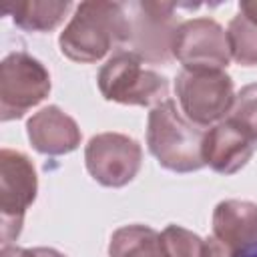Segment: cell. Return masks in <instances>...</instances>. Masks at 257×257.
<instances>
[{"label": "cell", "mask_w": 257, "mask_h": 257, "mask_svg": "<svg viewBox=\"0 0 257 257\" xmlns=\"http://www.w3.org/2000/svg\"><path fill=\"white\" fill-rule=\"evenodd\" d=\"M143 149L122 133H98L84 149V165L90 177L102 187H124L141 171Z\"/></svg>", "instance_id": "ba28073f"}, {"label": "cell", "mask_w": 257, "mask_h": 257, "mask_svg": "<svg viewBox=\"0 0 257 257\" xmlns=\"http://www.w3.org/2000/svg\"><path fill=\"white\" fill-rule=\"evenodd\" d=\"M237 257H257V243L253 245V247H249V249H245V251H241Z\"/></svg>", "instance_id": "44dd1931"}, {"label": "cell", "mask_w": 257, "mask_h": 257, "mask_svg": "<svg viewBox=\"0 0 257 257\" xmlns=\"http://www.w3.org/2000/svg\"><path fill=\"white\" fill-rule=\"evenodd\" d=\"M229 116L257 139V82L243 86L235 94V102Z\"/></svg>", "instance_id": "e0dca14e"}, {"label": "cell", "mask_w": 257, "mask_h": 257, "mask_svg": "<svg viewBox=\"0 0 257 257\" xmlns=\"http://www.w3.org/2000/svg\"><path fill=\"white\" fill-rule=\"evenodd\" d=\"M231 60L241 66H257V24L241 12L227 26Z\"/></svg>", "instance_id": "9a60e30c"}, {"label": "cell", "mask_w": 257, "mask_h": 257, "mask_svg": "<svg viewBox=\"0 0 257 257\" xmlns=\"http://www.w3.org/2000/svg\"><path fill=\"white\" fill-rule=\"evenodd\" d=\"M100 94L118 104L157 106L169 98V78L145 66V60L131 50L114 52L96 76Z\"/></svg>", "instance_id": "3957f363"}, {"label": "cell", "mask_w": 257, "mask_h": 257, "mask_svg": "<svg viewBox=\"0 0 257 257\" xmlns=\"http://www.w3.org/2000/svg\"><path fill=\"white\" fill-rule=\"evenodd\" d=\"M18 257H66V255L52 247H32V249L18 247Z\"/></svg>", "instance_id": "ac0fdd59"}, {"label": "cell", "mask_w": 257, "mask_h": 257, "mask_svg": "<svg viewBox=\"0 0 257 257\" xmlns=\"http://www.w3.org/2000/svg\"><path fill=\"white\" fill-rule=\"evenodd\" d=\"M38 193L36 169L28 155L2 149L0 151V223L2 245L18 239L28 207Z\"/></svg>", "instance_id": "52a82bcc"}, {"label": "cell", "mask_w": 257, "mask_h": 257, "mask_svg": "<svg viewBox=\"0 0 257 257\" xmlns=\"http://www.w3.org/2000/svg\"><path fill=\"white\" fill-rule=\"evenodd\" d=\"M239 12L243 16H247L251 22L257 24V0H243V2H239Z\"/></svg>", "instance_id": "d6986e66"}, {"label": "cell", "mask_w": 257, "mask_h": 257, "mask_svg": "<svg viewBox=\"0 0 257 257\" xmlns=\"http://www.w3.org/2000/svg\"><path fill=\"white\" fill-rule=\"evenodd\" d=\"M205 128L191 122L173 98L153 106L147 120V147L157 163L173 173H193L205 167Z\"/></svg>", "instance_id": "7a4b0ae2"}, {"label": "cell", "mask_w": 257, "mask_h": 257, "mask_svg": "<svg viewBox=\"0 0 257 257\" xmlns=\"http://www.w3.org/2000/svg\"><path fill=\"white\" fill-rule=\"evenodd\" d=\"M2 257H18L16 245H2Z\"/></svg>", "instance_id": "ffe728a7"}, {"label": "cell", "mask_w": 257, "mask_h": 257, "mask_svg": "<svg viewBox=\"0 0 257 257\" xmlns=\"http://www.w3.org/2000/svg\"><path fill=\"white\" fill-rule=\"evenodd\" d=\"M131 34V52L151 64H167L173 60V42L181 26L177 6L171 2H128L124 4Z\"/></svg>", "instance_id": "5b68a950"}, {"label": "cell", "mask_w": 257, "mask_h": 257, "mask_svg": "<svg viewBox=\"0 0 257 257\" xmlns=\"http://www.w3.org/2000/svg\"><path fill=\"white\" fill-rule=\"evenodd\" d=\"M175 94L181 112L203 128L227 118L235 102L233 78L213 68H183L175 80Z\"/></svg>", "instance_id": "277c9868"}, {"label": "cell", "mask_w": 257, "mask_h": 257, "mask_svg": "<svg viewBox=\"0 0 257 257\" xmlns=\"http://www.w3.org/2000/svg\"><path fill=\"white\" fill-rule=\"evenodd\" d=\"M213 237L237 257L257 243V203L227 199L213 211Z\"/></svg>", "instance_id": "7c38bea8"}, {"label": "cell", "mask_w": 257, "mask_h": 257, "mask_svg": "<svg viewBox=\"0 0 257 257\" xmlns=\"http://www.w3.org/2000/svg\"><path fill=\"white\" fill-rule=\"evenodd\" d=\"M46 66L24 50L10 52L0 64V120L22 118L50 94Z\"/></svg>", "instance_id": "8992f818"}, {"label": "cell", "mask_w": 257, "mask_h": 257, "mask_svg": "<svg viewBox=\"0 0 257 257\" xmlns=\"http://www.w3.org/2000/svg\"><path fill=\"white\" fill-rule=\"evenodd\" d=\"M257 139L231 116L205 131L203 161L219 175L241 171L255 155Z\"/></svg>", "instance_id": "30bf717a"}, {"label": "cell", "mask_w": 257, "mask_h": 257, "mask_svg": "<svg viewBox=\"0 0 257 257\" xmlns=\"http://www.w3.org/2000/svg\"><path fill=\"white\" fill-rule=\"evenodd\" d=\"M161 235L169 257H209L207 239L181 225H169L163 229Z\"/></svg>", "instance_id": "2e32d148"}, {"label": "cell", "mask_w": 257, "mask_h": 257, "mask_svg": "<svg viewBox=\"0 0 257 257\" xmlns=\"http://www.w3.org/2000/svg\"><path fill=\"white\" fill-rule=\"evenodd\" d=\"M70 2L52 0H14L2 2V12L10 14L14 24L26 32H50L66 16Z\"/></svg>", "instance_id": "4fadbf2b"}, {"label": "cell", "mask_w": 257, "mask_h": 257, "mask_svg": "<svg viewBox=\"0 0 257 257\" xmlns=\"http://www.w3.org/2000/svg\"><path fill=\"white\" fill-rule=\"evenodd\" d=\"M131 22L124 4L88 0L80 2L58 36L60 52L80 64L102 60L110 50L128 44Z\"/></svg>", "instance_id": "6da1fadb"}, {"label": "cell", "mask_w": 257, "mask_h": 257, "mask_svg": "<svg viewBox=\"0 0 257 257\" xmlns=\"http://www.w3.org/2000/svg\"><path fill=\"white\" fill-rule=\"evenodd\" d=\"M108 257H169L163 235L149 225L118 227L108 241Z\"/></svg>", "instance_id": "5bb4252c"}, {"label": "cell", "mask_w": 257, "mask_h": 257, "mask_svg": "<svg viewBox=\"0 0 257 257\" xmlns=\"http://www.w3.org/2000/svg\"><path fill=\"white\" fill-rule=\"evenodd\" d=\"M26 133L34 151L48 157L76 151L82 139L76 120L56 104H48L34 112L26 122Z\"/></svg>", "instance_id": "8fae6325"}, {"label": "cell", "mask_w": 257, "mask_h": 257, "mask_svg": "<svg viewBox=\"0 0 257 257\" xmlns=\"http://www.w3.org/2000/svg\"><path fill=\"white\" fill-rule=\"evenodd\" d=\"M173 58L183 68L225 70L231 62L227 30L209 16L183 20L173 42Z\"/></svg>", "instance_id": "9c48e42d"}]
</instances>
